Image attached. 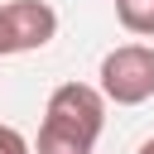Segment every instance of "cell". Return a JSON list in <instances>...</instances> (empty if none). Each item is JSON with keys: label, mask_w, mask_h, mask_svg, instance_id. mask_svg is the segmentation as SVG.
<instances>
[{"label": "cell", "mask_w": 154, "mask_h": 154, "mask_svg": "<svg viewBox=\"0 0 154 154\" xmlns=\"http://www.w3.org/2000/svg\"><path fill=\"white\" fill-rule=\"evenodd\" d=\"M101 125H106V96H101V87L63 82L48 96L34 154H91Z\"/></svg>", "instance_id": "cell-1"}, {"label": "cell", "mask_w": 154, "mask_h": 154, "mask_svg": "<svg viewBox=\"0 0 154 154\" xmlns=\"http://www.w3.org/2000/svg\"><path fill=\"white\" fill-rule=\"evenodd\" d=\"M101 96L116 106H140L154 96V48L120 43L101 58Z\"/></svg>", "instance_id": "cell-2"}, {"label": "cell", "mask_w": 154, "mask_h": 154, "mask_svg": "<svg viewBox=\"0 0 154 154\" xmlns=\"http://www.w3.org/2000/svg\"><path fill=\"white\" fill-rule=\"evenodd\" d=\"M58 34V14L43 0H10L0 5V58L34 53Z\"/></svg>", "instance_id": "cell-3"}, {"label": "cell", "mask_w": 154, "mask_h": 154, "mask_svg": "<svg viewBox=\"0 0 154 154\" xmlns=\"http://www.w3.org/2000/svg\"><path fill=\"white\" fill-rule=\"evenodd\" d=\"M116 19L140 34V38H154V0H116Z\"/></svg>", "instance_id": "cell-4"}, {"label": "cell", "mask_w": 154, "mask_h": 154, "mask_svg": "<svg viewBox=\"0 0 154 154\" xmlns=\"http://www.w3.org/2000/svg\"><path fill=\"white\" fill-rule=\"evenodd\" d=\"M0 154H34V149H29V140L14 125H0Z\"/></svg>", "instance_id": "cell-5"}, {"label": "cell", "mask_w": 154, "mask_h": 154, "mask_svg": "<svg viewBox=\"0 0 154 154\" xmlns=\"http://www.w3.org/2000/svg\"><path fill=\"white\" fill-rule=\"evenodd\" d=\"M140 154H154V140H144V144H140Z\"/></svg>", "instance_id": "cell-6"}]
</instances>
